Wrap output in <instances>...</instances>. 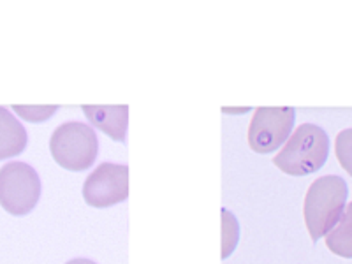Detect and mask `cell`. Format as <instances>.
Returning <instances> with one entry per match:
<instances>
[{
  "label": "cell",
  "mask_w": 352,
  "mask_h": 264,
  "mask_svg": "<svg viewBox=\"0 0 352 264\" xmlns=\"http://www.w3.org/2000/svg\"><path fill=\"white\" fill-rule=\"evenodd\" d=\"M294 108H257L248 125V146L257 153H272L291 138Z\"/></svg>",
  "instance_id": "obj_5"
},
{
  "label": "cell",
  "mask_w": 352,
  "mask_h": 264,
  "mask_svg": "<svg viewBox=\"0 0 352 264\" xmlns=\"http://www.w3.org/2000/svg\"><path fill=\"white\" fill-rule=\"evenodd\" d=\"M335 153L342 168L352 176V129L338 132L335 140Z\"/></svg>",
  "instance_id": "obj_10"
},
{
  "label": "cell",
  "mask_w": 352,
  "mask_h": 264,
  "mask_svg": "<svg viewBox=\"0 0 352 264\" xmlns=\"http://www.w3.org/2000/svg\"><path fill=\"white\" fill-rule=\"evenodd\" d=\"M27 131L8 108L0 106V160L16 157L27 148Z\"/></svg>",
  "instance_id": "obj_8"
},
{
  "label": "cell",
  "mask_w": 352,
  "mask_h": 264,
  "mask_svg": "<svg viewBox=\"0 0 352 264\" xmlns=\"http://www.w3.org/2000/svg\"><path fill=\"white\" fill-rule=\"evenodd\" d=\"M129 197V168L104 162L97 166L83 185V199L94 208H109Z\"/></svg>",
  "instance_id": "obj_6"
},
{
  "label": "cell",
  "mask_w": 352,
  "mask_h": 264,
  "mask_svg": "<svg viewBox=\"0 0 352 264\" xmlns=\"http://www.w3.org/2000/svg\"><path fill=\"white\" fill-rule=\"evenodd\" d=\"M50 152L56 164L67 171H87L97 159L99 140L90 125L67 122L52 134Z\"/></svg>",
  "instance_id": "obj_3"
},
{
  "label": "cell",
  "mask_w": 352,
  "mask_h": 264,
  "mask_svg": "<svg viewBox=\"0 0 352 264\" xmlns=\"http://www.w3.org/2000/svg\"><path fill=\"white\" fill-rule=\"evenodd\" d=\"M90 124L108 134L111 140L124 143L127 136L129 106H83Z\"/></svg>",
  "instance_id": "obj_7"
},
{
  "label": "cell",
  "mask_w": 352,
  "mask_h": 264,
  "mask_svg": "<svg viewBox=\"0 0 352 264\" xmlns=\"http://www.w3.org/2000/svg\"><path fill=\"white\" fill-rule=\"evenodd\" d=\"M14 111L20 113V116H23L25 120L41 122V120H46V118H50V116H52V113L56 111V106H53V108H36V109L14 106Z\"/></svg>",
  "instance_id": "obj_12"
},
{
  "label": "cell",
  "mask_w": 352,
  "mask_h": 264,
  "mask_svg": "<svg viewBox=\"0 0 352 264\" xmlns=\"http://www.w3.org/2000/svg\"><path fill=\"white\" fill-rule=\"evenodd\" d=\"M329 155V138L316 124H301L284 148L273 157V164L291 176H305L319 171Z\"/></svg>",
  "instance_id": "obj_2"
},
{
  "label": "cell",
  "mask_w": 352,
  "mask_h": 264,
  "mask_svg": "<svg viewBox=\"0 0 352 264\" xmlns=\"http://www.w3.org/2000/svg\"><path fill=\"white\" fill-rule=\"evenodd\" d=\"M41 197V180L36 169L25 162H8L0 168V206L14 217L36 208Z\"/></svg>",
  "instance_id": "obj_4"
},
{
  "label": "cell",
  "mask_w": 352,
  "mask_h": 264,
  "mask_svg": "<svg viewBox=\"0 0 352 264\" xmlns=\"http://www.w3.org/2000/svg\"><path fill=\"white\" fill-rule=\"evenodd\" d=\"M349 187L342 176H320L307 190L303 203L305 224L314 241L324 238L345 212Z\"/></svg>",
  "instance_id": "obj_1"
},
{
  "label": "cell",
  "mask_w": 352,
  "mask_h": 264,
  "mask_svg": "<svg viewBox=\"0 0 352 264\" xmlns=\"http://www.w3.org/2000/svg\"><path fill=\"white\" fill-rule=\"evenodd\" d=\"M326 247L335 256L352 259V203L347 204L340 222L326 234Z\"/></svg>",
  "instance_id": "obj_9"
},
{
  "label": "cell",
  "mask_w": 352,
  "mask_h": 264,
  "mask_svg": "<svg viewBox=\"0 0 352 264\" xmlns=\"http://www.w3.org/2000/svg\"><path fill=\"white\" fill-rule=\"evenodd\" d=\"M65 264H96V263H94V261H90V259H85V257H78V259H72V261H69V263H65Z\"/></svg>",
  "instance_id": "obj_13"
},
{
  "label": "cell",
  "mask_w": 352,
  "mask_h": 264,
  "mask_svg": "<svg viewBox=\"0 0 352 264\" xmlns=\"http://www.w3.org/2000/svg\"><path fill=\"white\" fill-rule=\"evenodd\" d=\"M222 220H224V228H222V241H224L222 259H228L229 254L236 248L238 236H240V229H238L236 219H234L228 210H222Z\"/></svg>",
  "instance_id": "obj_11"
}]
</instances>
